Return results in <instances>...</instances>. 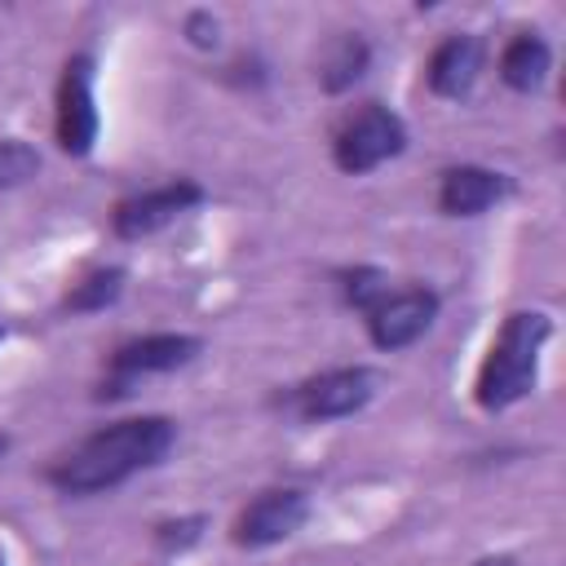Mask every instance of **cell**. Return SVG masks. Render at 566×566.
I'll use <instances>...</instances> for the list:
<instances>
[{
	"instance_id": "cell-4",
	"label": "cell",
	"mask_w": 566,
	"mask_h": 566,
	"mask_svg": "<svg viewBox=\"0 0 566 566\" xmlns=\"http://www.w3.org/2000/svg\"><path fill=\"white\" fill-rule=\"evenodd\" d=\"M199 349H203V340H199V336H186V332H150V336H133V340L115 345V354L106 358V380H102L97 398H124L137 380L177 371V367H186Z\"/></svg>"
},
{
	"instance_id": "cell-12",
	"label": "cell",
	"mask_w": 566,
	"mask_h": 566,
	"mask_svg": "<svg viewBox=\"0 0 566 566\" xmlns=\"http://www.w3.org/2000/svg\"><path fill=\"white\" fill-rule=\"evenodd\" d=\"M548 66H553V49H548V40H544L539 31H517V35L504 44V53H500V80H504L513 93L539 88L544 75H548Z\"/></svg>"
},
{
	"instance_id": "cell-17",
	"label": "cell",
	"mask_w": 566,
	"mask_h": 566,
	"mask_svg": "<svg viewBox=\"0 0 566 566\" xmlns=\"http://www.w3.org/2000/svg\"><path fill=\"white\" fill-rule=\"evenodd\" d=\"M199 531H203V517H181V522H159L155 526V544L159 548H190L195 539H199Z\"/></svg>"
},
{
	"instance_id": "cell-13",
	"label": "cell",
	"mask_w": 566,
	"mask_h": 566,
	"mask_svg": "<svg viewBox=\"0 0 566 566\" xmlns=\"http://www.w3.org/2000/svg\"><path fill=\"white\" fill-rule=\"evenodd\" d=\"M367 62H371V44L358 35V31H340L323 44L318 53V84L323 93H345L354 88L363 75H367Z\"/></svg>"
},
{
	"instance_id": "cell-19",
	"label": "cell",
	"mask_w": 566,
	"mask_h": 566,
	"mask_svg": "<svg viewBox=\"0 0 566 566\" xmlns=\"http://www.w3.org/2000/svg\"><path fill=\"white\" fill-rule=\"evenodd\" d=\"M473 566H517V557L500 553V557H482V562H473Z\"/></svg>"
},
{
	"instance_id": "cell-9",
	"label": "cell",
	"mask_w": 566,
	"mask_h": 566,
	"mask_svg": "<svg viewBox=\"0 0 566 566\" xmlns=\"http://www.w3.org/2000/svg\"><path fill=\"white\" fill-rule=\"evenodd\" d=\"M203 203V186L190 181V177H177V181H164V186H150V190H137L128 199L115 203L111 212V226L119 239H146L164 226H172L181 212L199 208Z\"/></svg>"
},
{
	"instance_id": "cell-3",
	"label": "cell",
	"mask_w": 566,
	"mask_h": 566,
	"mask_svg": "<svg viewBox=\"0 0 566 566\" xmlns=\"http://www.w3.org/2000/svg\"><path fill=\"white\" fill-rule=\"evenodd\" d=\"M402 150H407V124L398 111H389L380 102H363L332 133V159L349 177H363Z\"/></svg>"
},
{
	"instance_id": "cell-1",
	"label": "cell",
	"mask_w": 566,
	"mask_h": 566,
	"mask_svg": "<svg viewBox=\"0 0 566 566\" xmlns=\"http://www.w3.org/2000/svg\"><path fill=\"white\" fill-rule=\"evenodd\" d=\"M172 442H177V420L128 416V420H115V424L88 433L71 451H62L44 478L62 495H97V491L128 482L142 469H155L172 451Z\"/></svg>"
},
{
	"instance_id": "cell-10",
	"label": "cell",
	"mask_w": 566,
	"mask_h": 566,
	"mask_svg": "<svg viewBox=\"0 0 566 566\" xmlns=\"http://www.w3.org/2000/svg\"><path fill=\"white\" fill-rule=\"evenodd\" d=\"M509 190H513V181L504 172L482 168V164H455L438 181V208L447 217H478V212L495 208Z\"/></svg>"
},
{
	"instance_id": "cell-18",
	"label": "cell",
	"mask_w": 566,
	"mask_h": 566,
	"mask_svg": "<svg viewBox=\"0 0 566 566\" xmlns=\"http://www.w3.org/2000/svg\"><path fill=\"white\" fill-rule=\"evenodd\" d=\"M186 31H190V44H199V49H212L217 44V22L208 13H190Z\"/></svg>"
},
{
	"instance_id": "cell-7",
	"label": "cell",
	"mask_w": 566,
	"mask_h": 566,
	"mask_svg": "<svg viewBox=\"0 0 566 566\" xmlns=\"http://www.w3.org/2000/svg\"><path fill=\"white\" fill-rule=\"evenodd\" d=\"M53 133H57V146L71 159L93 155V142H97V102H93V57L88 53H75L62 66Z\"/></svg>"
},
{
	"instance_id": "cell-20",
	"label": "cell",
	"mask_w": 566,
	"mask_h": 566,
	"mask_svg": "<svg viewBox=\"0 0 566 566\" xmlns=\"http://www.w3.org/2000/svg\"><path fill=\"white\" fill-rule=\"evenodd\" d=\"M4 451H9V438H4V433H0V460H4Z\"/></svg>"
},
{
	"instance_id": "cell-5",
	"label": "cell",
	"mask_w": 566,
	"mask_h": 566,
	"mask_svg": "<svg viewBox=\"0 0 566 566\" xmlns=\"http://www.w3.org/2000/svg\"><path fill=\"white\" fill-rule=\"evenodd\" d=\"M438 292L424 287V283H411V287H389L371 310H367V336L376 349L394 354V349H407L416 345L433 318H438Z\"/></svg>"
},
{
	"instance_id": "cell-2",
	"label": "cell",
	"mask_w": 566,
	"mask_h": 566,
	"mask_svg": "<svg viewBox=\"0 0 566 566\" xmlns=\"http://www.w3.org/2000/svg\"><path fill=\"white\" fill-rule=\"evenodd\" d=\"M548 336H553V318L539 310H513L504 318V327L491 340V349L478 367V380H473V398L482 411H509L513 402H522L535 389Z\"/></svg>"
},
{
	"instance_id": "cell-21",
	"label": "cell",
	"mask_w": 566,
	"mask_h": 566,
	"mask_svg": "<svg viewBox=\"0 0 566 566\" xmlns=\"http://www.w3.org/2000/svg\"><path fill=\"white\" fill-rule=\"evenodd\" d=\"M0 336H4V327H0Z\"/></svg>"
},
{
	"instance_id": "cell-11",
	"label": "cell",
	"mask_w": 566,
	"mask_h": 566,
	"mask_svg": "<svg viewBox=\"0 0 566 566\" xmlns=\"http://www.w3.org/2000/svg\"><path fill=\"white\" fill-rule=\"evenodd\" d=\"M478 71H482V40L469 35V31H455V35H442L438 49L429 53L424 84L438 97H464L473 88Z\"/></svg>"
},
{
	"instance_id": "cell-16",
	"label": "cell",
	"mask_w": 566,
	"mask_h": 566,
	"mask_svg": "<svg viewBox=\"0 0 566 566\" xmlns=\"http://www.w3.org/2000/svg\"><path fill=\"white\" fill-rule=\"evenodd\" d=\"M35 172H40V150L22 137H4L0 142V190L27 186Z\"/></svg>"
},
{
	"instance_id": "cell-8",
	"label": "cell",
	"mask_w": 566,
	"mask_h": 566,
	"mask_svg": "<svg viewBox=\"0 0 566 566\" xmlns=\"http://www.w3.org/2000/svg\"><path fill=\"white\" fill-rule=\"evenodd\" d=\"M310 517V500L301 486H270L256 500H248L230 526V539L239 548H270L292 539Z\"/></svg>"
},
{
	"instance_id": "cell-14",
	"label": "cell",
	"mask_w": 566,
	"mask_h": 566,
	"mask_svg": "<svg viewBox=\"0 0 566 566\" xmlns=\"http://www.w3.org/2000/svg\"><path fill=\"white\" fill-rule=\"evenodd\" d=\"M119 292H124V270H119V265H106V270H93V274H84L80 283H71V292H66L62 305H66L71 314H97V310L115 305Z\"/></svg>"
},
{
	"instance_id": "cell-6",
	"label": "cell",
	"mask_w": 566,
	"mask_h": 566,
	"mask_svg": "<svg viewBox=\"0 0 566 566\" xmlns=\"http://www.w3.org/2000/svg\"><path fill=\"white\" fill-rule=\"evenodd\" d=\"M376 398V371L354 363V367H332V371H318L310 376L305 385L292 389V411L301 420H345L354 411H363L367 402Z\"/></svg>"
},
{
	"instance_id": "cell-15",
	"label": "cell",
	"mask_w": 566,
	"mask_h": 566,
	"mask_svg": "<svg viewBox=\"0 0 566 566\" xmlns=\"http://www.w3.org/2000/svg\"><path fill=\"white\" fill-rule=\"evenodd\" d=\"M389 292V279H385V270H376V265H354V270H340V296H345V305H354V310H371L380 296Z\"/></svg>"
}]
</instances>
